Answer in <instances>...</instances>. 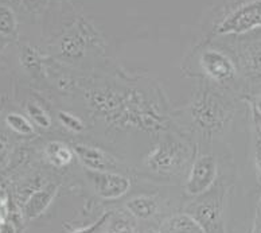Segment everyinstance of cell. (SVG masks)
<instances>
[{
  "label": "cell",
  "instance_id": "cell-1",
  "mask_svg": "<svg viewBox=\"0 0 261 233\" xmlns=\"http://www.w3.org/2000/svg\"><path fill=\"white\" fill-rule=\"evenodd\" d=\"M189 111L193 123L203 135L213 138L229 127L234 115V104L216 89L203 88L195 93Z\"/></svg>",
  "mask_w": 261,
  "mask_h": 233
},
{
  "label": "cell",
  "instance_id": "cell-2",
  "mask_svg": "<svg viewBox=\"0 0 261 233\" xmlns=\"http://www.w3.org/2000/svg\"><path fill=\"white\" fill-rule=\"evenodd\" d=\"M228 192L229 188L224 182H216L210 190L195 197L185 213L194 218L205 233H226L225 208Z\"/></svg>",
  "mask_w": 261,
  "mask_h": 233
},
{
  "label": "cell",
  "instance_id": "cell-3",
  "mask_svg": "<svg viewBox=\"0 0 261 233\" xmlns=\"http://www.w3.org/2000/svg\"><path fill=\"white\" fill-rule=\"evenodd\" d=\"M216 37H254L261 34V0H241L217 23Z\"/></svg>",
  "mask_w": 261,
  "mask_h": 233
},
{
  "label": "cell",
  "instance_id": "cell-4",
  "mask_svg": "<svg viewBox=\"0 0 261 233\" xmlns=\"http://www.w3.org/2000/svg\"><path fill=\"white\" fill-rule=\"evenodd\" d=\"M189 157V148L183 142L175 138H164L147 155L146 166L153 173L171 175L179 173Z\"/></svg>",
  "mask_w": 261,
  "mask_h": 233
},
{
  "label": "cell",
  "instance_id": "cell-5",
  "mask_svg": "<svg viewBox=\"0 0 261 233\" xmlns=\"http://www.w3.org/2000/svg\"><path fill=\"white\" fill-rule=\"evenodd\" d=\"M233 57L250 92L261 88V34L240 39L233 49Z\"/></svg>",
  "mask_w": 261,
  "mask_h": 233
},
{
  "label": "cell",
  "instance_id": "cell-6",
  "mask_svg": "<svg viewBox=\"0 0 261 233\" xmlns=\"http://www.w3.org/2000/svg\"><path fill=\"white\" fill-rule=\"evenodd\" d=\"M199 64L205 74L218 85L230 87L243 79L234 57L221 50H205L199 57Z\"/></svg>",
  "mask_w": 261,
  "mask_h": 233
},
{
  "label": "cell",
  "instance_id": "cell-7",
  "mask_svg": "<svg viewBox=\"0 0 261 233\" xmlns=\"http://www.w3.org/2000/svg\"><path fill=\"white\" fill-rule=\"evenodd\" d=\"M218 174V163L214 155L205 154L198 157L191 166L187 177L185 192L187 196L198 197L213 188Z\"/></svg>",
  "mask_w": 261,
  "mask_h": 233
},
{
  "label": "cell",
  "instance_id": "cell-8",
  "mask_svg": "<svg viewBox=\"0 0 261 233\" xmlns=\"http://www.w3.org/2000/svg\"><path fill=\"white\" fill-rule=\"evenodd\" d=\"M88 179L98 197L104 199H117L125 196L130 188V179L117 171H90Z\"/></svg>",
  "mask_w": 261,
  "mask_h": 233
},
{
  "label": "cell",
  "instance_id": "cell-9",
  "mask_svg": "<svg viewBox=\"0 0 261 233\" xmlns=\"http://www.w3.org/2000/svg\"><path fill=\"white\" fill-rule=\"evenodd\" d=\"M73 151L82 165L90 171H116L119 169V162L97 147L77 143L73 146Z\"/></svg>",
  "mask_w": 261,
  "mask_h": 233
},
{
  "label": "cell",
  "instance_id": "cell-10",
  "mask_svg": "<svg viewBox=\"0 0 261 233\" xmlns=\"http://www.w3.org/2000/svg\"><path fill=\"white\" fill-rule=\"evenodd\" d=\"M58 190V186L54 184H49L43 188L38 189L31 194L23 206V216L27 220H34L43 215V212L50 206Z\"/></svg>",
  "mask_w": 261,
  "mask_h": 233
},
{
  "label": "cell",
  "instance_id": "cell-11",
  "mask_svg": "<svg viewBox=\"0 0 261 233\" xmlns=\"http://www.w3.org/2000/svg\"><path fill=\"white\" fill-rule=\"evenodd\" d=\"M90 33L88 31V26L85 23H80V27L77 33L71 31L67 35H65L62 42H61V53L66 58H80L84 56L86 46H88V41H89Z\"/></svg>",
  "mask_w": 261,
  "mask_h": 233
},
{
  "label": "cell",
  "instance_id": "cell-12",
  "mask_svg": "<svg viewBox=\"0 0 261 233\" xmlns=\"http://www.w3.org/2000/svg\"><path fill=\"white\" fill-rule=\"evenodd\" d=\"M162 233H205L201 225L187 213H179L164 221Z\"/></svg>",
  "mask_w": 261,
  "mask_h": 233
},
{
  "label": "cell",
  "instance_id": "cell-13",
  "mask_svg": "<svg viewBox=\"0 0 261 233\" xmlns=\"http://www.w3.org/2000/svg\"><path fill=\"white\" fill-rule=\"evenodd\" d=\"M46 158L56 167H65V166L70 165L71 162L74 161V151L73 148L62 143V142H50L47 143L45 148Z\"/></svg>",
  "mask_w": 261,
  "mask_h": 233
},
{
  "label": "cell",
  "instance_id": "cell-14",
  "mask_svg": "<svg viewBox=\"0 0 261 233\" xmlns=\"http://www.w3.org/2000/svg\"><path fill=\"white\" fill-rule=\"evenodd\" d=\"M127 211L129 212L130 215L140 220H147L151 218L158 211V203L156 201L151 197L140 196L130 198L127 203H125Z\"/></svg>",
  "mask_w": 261,
  "mask_h": 233
},
{
  "label": "cell",
  "instance_id": "cell-15",
  "mask_svg": "<svg viewBox=\"0 0 261 233\" xmlns=\"http://www.w3.org/2000/svg\"><path fill=\"white\" fill-rule=\"evenodd\" d=\"M6 124L19 135L29 136L34 134V125L31 121L20 113H8L6 116Z\"/></svg>",
  "mask_w": 261,
  "mask_h": 233
},
{
  "label": "cell",
  "instance_id": "cell-16",
  "mask_svg": "<svg viewBox=\"0 0 261 233\" xmlns=\"http://www.w3.org/2000/svg\"><path fill=\"white\" fill-rule=\"evenodd\" d=\"M16 31V18L11 8L0 4V35L11 37Z\"/></svg>",
  "mask_w": 261,
  "mask_h": 233
},
{
  "label": "cell",
  "instance_id": "cell-17",
  "mask_svg": "<svg viewBox=\"0 0 261 233\" xmlns=\"http://www.w3.org/2000/svg\"><path fill=\"white\" fill-rule=\"evenodd\" d=\"M27 115L30 117L31 120L41 128H50L51 127V117L45 109L42 108L39 104L34 101L27 102Z\"/></svg>",
  "mask_w": 261,
  "mask_h": 233
},
{
  "label": "cell",
  "instance_id": "cell-18",
  "mask_svg": "<svg viewBox=\"0 0 261 233\" xmlns=\"http://www.w3.org/2000/svg\"><path fill=\"white\" fill-rule=\"evenodd\" d=\"M107 233H134V224L125 216L111 215L107 224Z\"/></svg>",
  "mask_w": 261,
  "mask_h": 233
},
{
  "label": "cell",
  "instance_id": "cell-19",
  "mask_svg": "<svg viewBox=\"0 0 261 233\" xmlns=\"http://www.w3.org/2000/svg\"><path fill=\"white\" fill-rule=\"evenodd\" d=\"M58 120L62 125H64L66 130L71 132H75V134H79V132L84 131V121L80 119L79 116H74V115H71L70 112H66V111H60L58 112Z\"/></svg>",
  "mask_w": 261,
  "mask_h": 233
},
{
  "label": "cell",
  "instance_id": "cell-20",
  "mask_svg": "<svg viewBox=\"0 0 261 233\" xmlns=\"http://www.w3.org/2000/svg\"><path fill=\"white\" fill-rule=\"evenodd\" d=\"M23 64L30 70H37L39 68V60L37 53L33 49H24L23 51Z\"/></svg>",
  "mask_w": 261,
  "mask_h": 233
},
{
  "label": "cell",
  "instance_id": "cell-21",
  "mask_svg": "<svg viewBox=\"0 0 261 233\" xmlns=\"http://www.w3.org/2000/svg\"><path fill=\"white\" fill-rule=\"evenodd\" d=\"M8 215H10V209H8V197L6 194V190L3 186L0 185V225L3 222L7 221Z\"/></svg>",
  "mask_w": 261,
  "mask_h": 233
},
{
  "label": "cell",
  "instance_id": "cell-22",
  "mask_svg": "<svg viewBox=\"0 0 261 233\" xmlns=\"http://www.w3.org/2000/svg\"><path fill=\"white\" fill-rule=\"evenodd\" d=\"M111 215H112V213H104V215L101 216V217L98 218L97 221L93 222L92 225L85 226V228H80V229L74 230V232H73V233H96L98 229H100L101 226L104 225L105 222L108 221L109 217H111Z\"/></svg>",
  "mask_w": 261,
  "mask_h": 233
},
{
  "label": "cell",
  "instance_id": "cell-23",
  "mask_svg": "<svg viewBox=\"0 0 261 233\" xmlns=\"http://www.w3.org/2000/svg\"><path fill=\"white\" fill-rule=\"evenodd\" d=\"M253 152H254V165L257 170L258 177L261 179V136L254 131V142H253Z\"/></svg>",
  "mask_w": 261,
  "mask_h": 233
},
{
  "label": "cell",
  "instance_id": "cell-24",
  "mask_svg": "<svg viewBox=\"0 0 261 233\" xmlns=\"http://www.w3.org/2000/svg\"><path fill=\"white\" fill-rule=\"evenodd\" d=\"M250 106V112H252V120H253V127H254V131L257 132L258 135L261 136V112L258 109L254 108L252 104Z\"/></svg>",
  "mask_w": 261,
  "mask_h": 233
},
{
  "label": "cell",
  "instance_id": "cell-25",
  "mask_svg": "<svg viewBox=\"0 0 261 233\" xmlns=\"http://www.w3.org/2000/svg\"><path fill=\"white\" fill-rule=\"evenodd\" d=\"M250 233H261V198L258 201L256 212H254V220H253V228Z\"/></svg>",
  "mask_w": 261,
  "mask_h": 233
},
{
  "label": "cell",
  "instance_id": "cell-26",
  "mask_svg": "<svg viewBox=\"0 0 261 233\" xmlns=\"http://www.w3.org/2000/svg\"><path fill=\"white\" fill-rule=\"evenodd\" d=\"M249 104L254 107L256 109H258L261 112V88L256 90H252L249 93Z\"/></svg>",
  "mask_w": 261,
  "mask_h": 233
},
{
  "label": "cell",
  "instance_id": "cell-27",
  "mask_svg": "<svg viewBox=\"0 0 261 233\" xmlns=\"http://www.w3.org/2000/svg\"><path fill=\"white\" fill-rule=\"evenodd\" d=\"M0 233H16L15 225L11 221H6L0 225Z\"/></svg>",
  "mask_w": 261,
  "mask_h": 233
},
{
  "label": "cell",
  "instance_id": "cell-28",
  "mask_svg": "<svg viewBox=\"0 0 261 233\" xmlns=\"http://www.w3.org/2000/svg\"><path fill=\"white\" fill-rule=\"evenodd\" d=\"M148 233H158V232H155V230H151V232H148Z\"/></svg>",
  "mask_w": 261,
  "mask_h": 233
},
{
  "label": "cell",
  "instance_id": "cell-29",
  "mask_svg": "<svg viewBox=\"0 0 261 233\" xmlns=\"http://www.w3.org/2000/svg\"><path fill=\"white\" fill-rule=\"evenodd\" d=\"M260 198H261V197H260Z\"/></svg>",
  "mask_w": 261,
  "mask_h": 233
}]
</instances>
